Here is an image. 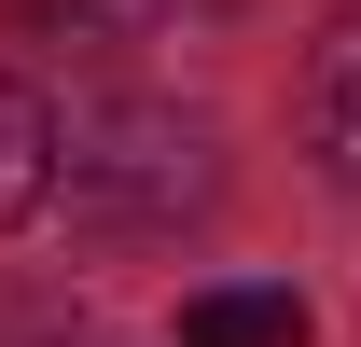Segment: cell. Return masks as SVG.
Wrapping results in <instances>:
<instances>
[{"label":"cell","mask_w":361,"mask_h":347,"mask_svg":"<svg viewBox=\"0 0 361 347\" xmlns=\"http://www.w3.org/2000/svg\"><path fill=\"white\" fill-rule=\"evenodd\" d=\"M28 14H84V28H126V14H153V0H28Z\"/></svg>","instance_id":"cell-5"},{"label":"cell","mask_w":361,"mask_h":347,"mask_svg":"<svg viewBox=\"0 0 361 347\" xmlns=\"http://www.w3.org/2000/svg\"><path fill=\"white\" fill-rule=\"evenodd\" d=\"M306 139H319V167H334V181H361V14L306 56Z\"/></svg>","instance_id":"cell-2"},{"label":"cell","mask_w":361,"mask_h":347,"mask_svg":"<svg viewBox=\"0 0 361 347\" xmlns=\"http://www.w3.org/2000/svg\"><path fill=\"white\" fill-rule=\"evenodd\" d=\"M56 153H70V195H84L97 222H167V209L209 195V126H195V111H153V97L84 111Z\"/></svg>","instance_id":"cell-1"},{"label":"cell","mask_w":361,"mask_h":347,"mask_svg":"<svg viewBox=\"0 0 361 347\" xmlns=\"http://www.w3.org/2000/svg\"><path fill=\"white\" fill-rule=\"evenodd\" d=\"M42 195H56V111L0 70V222H28Z\"/></svg>","instance_id":"cell-4"},{"label":"cell","mask_w":361,"mask_h":347,"mask_svg":"<svg viewBox=\"0 0 361 347\" xmlns=\"http://www.w3.org/2000/svg\"><path fill=\"white\" fill-rule=\"evenodd\" d=\"M180 347H306V305H292V292H250V278H223V292L180 305Z\"/></svg>","instance_id":"cell-3"}]
</instances>
